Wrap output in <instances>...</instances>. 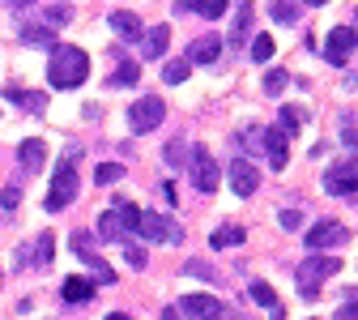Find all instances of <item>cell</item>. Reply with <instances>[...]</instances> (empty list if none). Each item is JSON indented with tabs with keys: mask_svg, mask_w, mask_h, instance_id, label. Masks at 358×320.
<instances>
[{
	"mask_svg": "<svg viewBox=\"0 0 358 320\" xmlns=\"http://www.w3.org/2000/svg\"><path fill=\"white\" fill-rule=\"evenodd\" d=\"M90 77V56L73 43H52V60H48V81L56 90H77Z\"/></svg>",
	"mask_w": 358,
	"mask_h": 320,
	"instance_id": "1",
	"label": "cell"
},
{
	"mask_svg": "<svg viewBox=\"0 0 358 320\" xmlns=\"http://www.w3.org/2000/svg\"><path fill=\"white\" fill-rule=\"evenodd\" d=\"M137 222H141V209L132 201H111V209L99 218V235L107 244H120L124 235H137Z\"/></svg>",
	"mask_w": 358,
	"mask_h": 320,
	"instance_id": "2",
	"label": "cell"
},
{
	"mask_svg": "<svg viewBox=\"0 0 358 320\" xmlns=\"http://www.w3.org/2000/svg\"><path fill=\"white\" fill-rule=\"evenodd\" d=\"M333 273H341V265H337L333 256H320V252H316V256H307V260L294 269V282H299V291H303L307 299H316L320 286L333 278Z\"/></svg>",
	"mask_w": 358,
	"mask_h": 320,
	"instance_id": "3",
	"label": "cell"
},
{
	"mask_svg": "<svg viewBox=\"0 0 358 320\" xmlns=\"http://www.w3.org/2000/svg\"><path fill=\"white\" fill-rule=\"evenodd\" d=\"M77 193H81V179H77V171H73V162L64 158L60 167H56V179H52V188H48V214H60V209H69L73 201H77Z\"/></svg>",
	"mask_w": 358,
	"mask_h": 320,
	"instance_id": "4",
	"label": "cell"
},
{
	"mask_svg": "<svg viewBox=\"0 0 358 320\" xmlns=\"http://www.w3.org/2000/svg\"><path fill=\"white\" fill-rule=\"evenodd\" d=\"M162 116H166V103L158 95H145V99H137V103L128 107V128L137 132V137H145V132H154L162 124Z\"/></svg>",
	"mask_w": 358,
	"mask_h": 320,
	"instance_id": "5",
	"label": "cell"
},
{
	"mask_svg": "<svg viewBox=\"0 0 358 320\" xmlns=\"http://www.w3.org/2000/svg\"><path fill=\"white\" fill-rule=\"evenodd\" d=\"M188 167H192V184H196L201 193H217V188H222V167H217V158H213L205 146H192Z\"/></svg>",
	"mask_w": 358,
	"mask_h": 320,
	"instance_id": "6",
	"label": "cell"
},
{
	"mask_svg": "<svg viewBox=\"0 0 358 320\" xmlns=\"http://www.w3.org/2000/svg\"><path fill=\"white\" fill-rule=\"evenodd\" d=\"M137 235L150 239V244H184V231H179L171 218H162V214H141Z\"/></svg>",
	"mask_w": 358,
	"mask_h": 320,
	"instance_id": "7",
	"label": "cell"
},
{
	"mask_svg": "<svg viewBox=\"0 0 358 320\" xmlns=\"http://www.w3.org/2000/svg\"><path fill=\"white\" fill-rule=\"evenodd\" d=\"M73 252H77V256L90 265V273H94V282H103V286L120 282V273H115V269H111V265H107V260L94 252V244H90V235H85V231H77V235H73Z\"/></svg>",
	"mask_w": 358,
	"mask_h": 320,
	"instance_id": "8",
	"label": "cell"
},
{
	"mask_svg": "<svg viewBox=\"0 0 358 320\" xmlns=\"http://www.w3.org/2000/svg\"><path fill=\"white\" fill-rule=\"evenodd\" d=\"M345 239H350V231H345L341 222H316V226L307 231V248H311V252H329V248H341Z\"/></svg>",
	"mask_w": 358,
	"mask_h": 320,
	"instance_id": "9",
	"label": "cell"
},
{
	"mask_svg": "<svg viewBox=\"0 0 358 320\" xmlns=\"http://www.w3.org/2000/svg\"><path fill=\"white\" fill-rule=\"evenodd\" d=\"M324 193H333V197H354V193H358V162H337L333 171H324Z\"/></svg>",
	"mask_w": 358,
	"mask_h": 320,
	"instance_id": "10",
	"label": "cell"
},
{
	"mask_svg": "<svg viewBox=\"0 0 358 320\" xmlns=\"http://www.w3.org/2000/svg\"><path fill=\"white\" fill-rule=\"evenodd\" d=\"M358 48V34L354 30H345V26H337V30H329V43H324V56H329V64L333 69H341L345 60H350V52Z\"/></svg>",
	"mask_w": 358,
	"mask_h": 320,
	"instance_id": "11",
	"label": "cell"
},
{
	"mask_svg": "<svg viewBox=\"0 0 358 320\" xmlns=\"http://www.w3.org/2000/svg\"><path fill=\"white\" fill-rule=\"evenodd\" d=\"M227 179H231V188H235L239 197H252V193L260 188V171H256V162H248V158H235V162L227 167Z\"/></svg>",
	"mask_w": 358,
	"mask_h": 320,
	"instance_id": "12",
	"label": "cell"
},
{
	"mask_svg": "<svg viewBox=\"0 0 358 320\" xmlns=\"http://www.w3.org/2000/svg\"><path fill=\"white\" fill-rule=\"evenodd\" d=\"M264 154H268V167L282 171L286 158H290V132L278 124V128H264Z\"/></svg>",
	"mask_w": 358,
	"mask_h": 320,
	"instance_id": "13",
	"label": "cell"
},
{
	"mask_svg": "<svg viewBox=\"0 0 358 320\" xmlns=\"http://www.w3.org/2000/svg\"><path fill=\"white\" fill-rule=\"evenodd\" d=\"M222 312L227 307H222L213 295H188L184 303H179V316H188V320H217Z\"/></svg>",
	"mask_w": 358,
	"mask_h": 320,
	"instance_id": "14",
	"label": "cell"
},
{
	"mask_svg": "<svg viewBox=\"0 0 358 320\" xmlns=\"http://www.w3.org/2000/svg\"><path fill=\"white\" fill-rule=\"evenodd\" d=\"M17 162H22V171L38 175L43 167H48V141H38V137H26V141L17 146Z\"/></svg>",
	"mask_w": 358,
	"mask_h": 320,
	"instance_id": "15",
	"label": "cell"
},
{
	"mask_svg": "<svg viewBox=\"0 0 358 320\" xmlns=\"http://www.w3.org/2000/svg\"><path fill=\"white\" fill-rule=\"evenodd\" d=\"M231 0H175V13H201L209 22H217L222 13H227Z\"/></svg>",
	"mask_w": 358,
	"mask_h": 320,
	"instance_id": "16",
	"label": "cell"
},
{
	"mask_svg": "<svg viewBox=\"0 0 358 320\" xmlns=\"http://www.w3.org/2000/svg\"><path fill=\"white\" fill-rule=\"evenodd\" d=\"M222 56V34H201L192 48H188V60L192 64H213Z\"/></svg>",
	"mask_w": 358,
	"mask_h": 320,
	"instance_id": "17",
	"label": "cell"
},
{
	"mask_svg": "<svg viewBox=\"0 0 358 320\" xmlns=\"http://www.w3.org/2000/svg\"><path fill=\"white\" fill-rule=\"evenodd\" d=\"M166 43H171V30H166V26L141 30V56H145V60H158V56L166 52Z\"/></svg>",
	"mask_w": 358,
	"mask_h": 320,
	"instance_id": "18",
	"label": "cell"
},
{
	"mask_svg": "<svg viewBox=\"0 0 358 320\" xmlns=\"http://www.w3.org/2000/svg\"><path fill=\"white\" fill-rule=\"evenodd\" d=\"M248 295H252V299H256V303H260V307H264L268 316H273V320H282V316H286L282 299L273 295V286H268V282H252V286H248Z\"/></svg>",
	"mask_w": 358,
	"mask_h": 320,
	"instance_id": "19",
	"label": "cell"
},
{
	"mask_svg": "<svg viewBox=\"0 0 358 320\" xmlns=\"http://www.w3.org/2000/svg\"><path fill=\"white\" fill-rule=\"evenodd\" d=\"M111 30H115L120 39H128V43H137L145 26H141V18H137V13H124V9H115V13H111Z\"/></svg>",
	"mask_w": 358,
	"mask_h": 320,
	"instance_id": "20",
	"label": "cell"
},
{
	"mask_svg": "<svg viewBox=\"0 0 358 320\" xmlns=\"http://www.w3.org/2000/svg\"><path fill=\"white\" fill-rule=\"evenodd\" d=\"M94 278H69L64 286H60V295H64V303H85V299H94Z\"/></svg>",
	"mask_w": 358,
	"mask_h": 320,
	"instance_id": "21",
	"label": "cell"
},
{
	"mask_svg": "<svg viewBox=\"0 0 358 320\" xmlns=\"http://www.w3.org/2000/svg\"><path fill=\"white\" fill-rule=\"evenodd\" d=\"M252 0H239V13H235V26H231V48H239V43L248 39V30H252Z\"/></svg>",
	"mask_w": 358,
	"mask_h": 320,
	"instance_id": "22",
	"label": "cell"
},
{
	"mask_svg": "<svg viewBox=\"0 0 358 320\" xmlns=\"http://www.w3.org/2000/svg\"><path fill=\"white\" fill-rule=\"evenodd\" d=\"M243 239H248V231H243V226H235V222H231V226H217V231L209 235L213 248H239Z\"/></svg>",
	"mask_w": 358,
	"mask_h": 320,
	"instance_id": "23",
	"label": "cell"
},
{
	"mask_svg": "<svg viewBox=\"0 0 358 320\" xmlns=\"http://www.w3.org/2000/svg\"><path fill=\"white\" fill-rule=\"evenodd\" d=\"M268 13H273V22H282V26H294L303 18V5H299V0H273Z\"/></svg>",
	"mask_w": 358,
	"mask_h": 320,
	"instance_id": "24",
	"label": "cell"
},
{
	"mask_svg": "<svg viewBox=\"0 0 358 320\" xmlns=\"http://www.w3.org/2000/svg\"><path fill=\"white\" fill-rule=\"evenodd\" d=\"M9 99H13L17 107H26L30 116H43V107H48V99H43L38 90H22V95H17V90H9Z\"/></svg>",
	"mask_w": 358,
	"mask_h": 320,
	"instance_id": "25",
	"label": "cell"
},
{
	"mask_svg": "<svg viewBox=\"0 0 358 320\" xmlns=\"http://www.w3.org/2000/svg\"><path fill=\"white\" fill-rule=\"evenodd\" d=\"M162 158H166V167H188V158H192V146L179 137V141H171L166 150H162Z\"/></svg>",
	"mask_w": 358,
	"mask_h": 320,
	"instance_id": "26",
	"label": "cell"
},
{
	"mask_svg": "<svg viewBox=\"0 0 358 320\" xmlns=\"http://www.w3.org/2000/svg\"><path fill=\"white\" fill-rule=\"evenodd\" d=\"M188 73H192V60H188V56H184V60H166V69H162L166 85H184V81H188Z\"/></svg>",
	"mask_w": 358,
	"mask_h": 320,
	"instance_id": "27",
	"label": "cell"
},
{
	"mask_svg": "<svg viewBox=\"0 0 358 320\" xmlns=\"http://www.w3.org/2000/svg\"><path fill=\"white\" fill-rule=\"evenodd\" d=\"M26 48H52V30L48 26H22V34H17Z\"/></svg>",
	"mask_w": 358,
	"mask_h": 320,
	"instance_id": "28",
	"label": "cell"
},
{
	"mask_svg": "<svg viewBox=\"0 0 358 320\" xmlns=\"http://www.w3.org/2000/svg\"><path fill=\"white\" fill-rule=\"evenodd\" d=\"M184 273L188 278H201V282H222V273L209 260H184Z\"/></svg>",
	"mask_w": 358,
	"mask_h": 320,
	"instance_id": "29",
	"label": "cell"
},
{
	"mask_svg": "<svg viewBox=\"0 0 358 320\" xmlns=\"http://www.w3.org/2000/svg\"><path fill=\"white\" fill-rule=\"evenodd\" d=\"M286 85H290V73H286V69H268V73H264V95H268V99H278Z\"/></svg>",
	"mask_w": 358,
	"mask_h": 320,
	"instance_id": "30",
	"label": "cell"
},
{
	"mask_svg": "<svg viewBox=\"0 0 358 320\" xmlns=\"http://www.w3.org/2000/svg\"><path fill=\"white\" fill-rule=\"evenodd\" d=\"M239 146H243L248 154H260V150H264V128H256V124H248V128L239 132Z\"/></svg>",
	"mask_w": 358,
	"mask_h": 320,
	"instance_id": "31",
	"label": "cell"
},
{
	"mask_svg": "<svg viewBox=\"0 0 358 320\" xmlns=\"http://www.w3.org/2000/svg\"><path fill=\"white\" fill-rule=\"evenodd\" d=\"M137 81H141V69L132 64V60H124V64L111 73V85H137Z\"/></svg>",
	"mask_w": 358,
	"mask_h": 320,
	"instance_id": "32",
	"label": "cell"
},
{
	"mask_svg": "<svg viewBox=\"0 0 358 320\" xmlns=\"http://www.w3.org/2000/svg\"><path fill=\"white\" fill-rule=\"evenodd\" d=\"M52 248H56V235H38V244H34V265H52Z\"/></svg>",
	"mask_w": 358,
	"mask_h": 320,
	"instance_id": "33",
	"label": "cell"
},
{
	"mask_svg": "<svg viewBox=\"0 0 358 320\" xmlns=\"http://www.w3.org/2000/svg\"><path fill=\"white\" fill-rule=\"evenodd\" d=\"M120 248H124V256H128V265H132V269H145V252L132 244V235H124V239H120Z\"/></svg>",
	"mask_w": 358,
	"mask_h": 320,
	"instance_id": "34",
	"label": "cell"
},
{
	"mask_svg": "<svg viewBox=\"0 0 358 320\" xmlns=\"http://www.w3.org/2000/svg\"><path fill=\"white\" fill-rule=\"evenodd\" d=\"M252 60H256V64H264V60H273V39H268V34H260V39L252 43Z\"/></svg>",
	"mask_w": 358,
	"mask_h": 320,
	"instance_id": "35",
	"label": "cell"
},
{
	"mask_svg": "<svg viewBox=\"0 0 358 320\" xmlns=\"http://www.w3.org/2000/svg\"><path fill=\"white\" fill-rule=\"evenodd\" d=\"M120 175H124L120 162H103V167H94V179H99V184H115Z\"/></svg>",
	"mask_w": 358,
	"mask_h": 320,
	"instance_id": "36",
	"label": "cell"
},
{
	"mask_svg": "<svg viewBox=\"0 0 358 320\" xmlns=\"http://www.w3.org/2000/svg\"><path fill=\"white\" fill-rule=\"evenodd\" d=\"M278 124H282V128L294 137V132H299V124H303V116H299L294 107H282V111H278Z\"/></svg>",
	"mask_w": 358,
	"mask_h": 320,
	"instance_id": "37",
	"label": "cell"
},
{
	"mask_svg": "<svg viewBox=\"0 0 358 320\" xmlns=\"http://www.w3.org/2000/svg\"><path fill=\"white\" fill-rule=\"evenodd\" d=\"M17 205H22V188H17V184H9L5 193H0V209H5V214H13Z\"/></svg>",
	"mask_w": 358,
	"mask_h": 320,
	"instance_id": "38",
	"label": "cell"
},
{
	"mask_svg": "<svg viewBox=\"0 0 358 320\" xmlns=\"http://www.w3.org/2000/svg\"><path fill=\"white\" fill-rule=\"evenodd\" d=\"M278 222H282V231H299V226H303V209H282Z\"/></svg>",
	"mask_w": 358,
	"mask_h": 320,
	"instance_id": "39",
	"label": "cell"
},
{
	"mask_svg": "<svg viewBox=\"0 0 358 320\" xmlns=\"http://www.w3.org/2000/svg\"><path fill=\"white\" fill-rule=\"evenodd\" d=\"M69 18H73V13H69L64 5H52L48 13H43V22H48V26H69Z\"/></svg>",
	"mask_w": 358,
	"mask_h": 320,
	"instance_id": "40",
	"label": "cell"
},
{
	"mask_svg": "<svg viewBox=\"0 0 358 320\" xmlns=\"http://www.w3.org/2000/svg\"><path fill=\"white\" fill-rule=\"evenodd\" d=\"M5 5H9L13 13H22V9H34V5H38V0H5Z\"/></svg>",
	"mask_w": 358,
	"mask_h": 320,
	"instance_id": "41",
	"label": "cell"
},
{
	"mask_svg": "<svg viewBox=\"0 0 358 320\" xmlns=\"http://www.w3.org/2000/svg\"><path fill=\"white\" fill-rule=\"evenodd\" d=\"M303 5H311V9H320V5H329V0H303Z\"/></svg>",
	"mask_w": 358,
	"mask_h": 320,
	"instance_id": "42",
	"label": "cell"
},
{
	"mask_svg": "<svg viewBox=\"0 0 358 320\" xmlns=\"http://www.w3.org/2000/svg\"><path fill=\"white\" fill-rule=\"evenodd\" d=\"M354 34H358V30H354Z\"/></svg>",
	"mask_w": 358,
	"mask_h": 320,
	"instance_id": "43",
	"label": "cell"
}]
</instances>
